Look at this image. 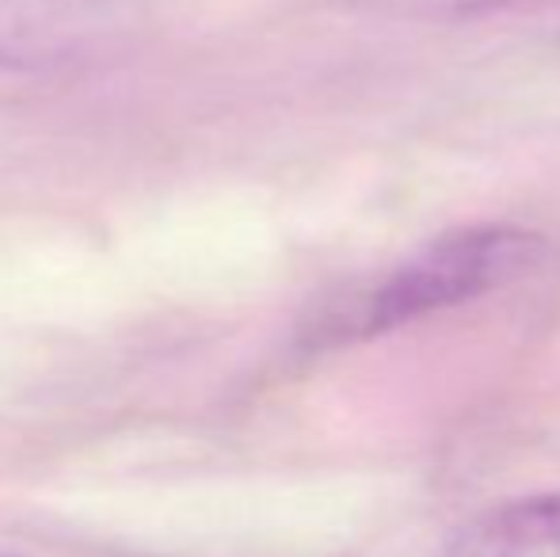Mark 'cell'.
<instances>
[{
	"label": "cell",
	"instance_id": "obj_1",
	"mask_svg": "<svg viewBox=\"0 0 560 557\" xmlns=\"http://www.w3.org/2000/svg\"><path fill=\"white\" fill-rule=\"evenodd\" d=\"M546 260V237L518 225H469L423 245L416 256L354 290L317 321V340L351 344L385 336L431 313L503 290Z\"/></svg>",
	"mask_w": 560,
	"mask_h": 557
},
{
	"label": "cell",
	"instance_id": "obj_2",
	"mask_svg": "<svg viewBox=\"0 0 560 557\" xmlns=\"http://www.w3.org/2000/svg\"><path fill=\"white\" fill-rule=\"evenodd\" d=\"M446 557H560V492L495 504L454 531Z\"/></svg>",
	"mask_w": 560,
	"mask_h": 557
},
{
	"label": "cell",
	"instance_id": "obj_3",
	"mask_svg": "<svg viewBox=\"0 0 560 557\" xmlns=\"http://www.w3.org/2000/svg\"><path fill=\"white\" fill-rule=\"evenodd\" d=\"M370 4L400 20H472V15L500 12L523 0H370Z\"/></svg>",
	"mask_w": 560,
	"mask_h": 557
}]
</instances>
